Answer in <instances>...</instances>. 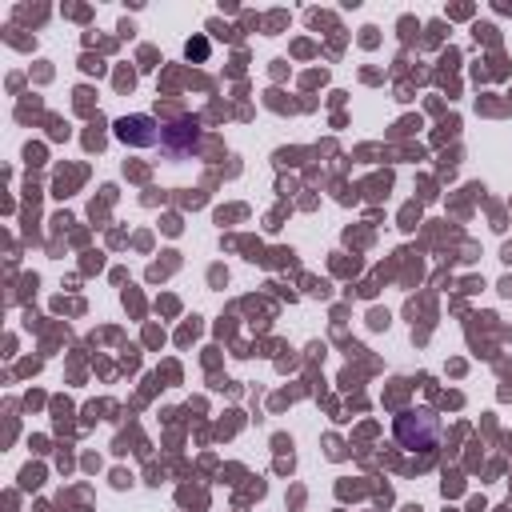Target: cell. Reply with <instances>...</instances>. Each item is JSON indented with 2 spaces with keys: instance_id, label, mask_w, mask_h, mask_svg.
Segmentation results:
<instances>
[{
  "instance_id": "1",
  "label": "cell",
  "mask_w": 512,
  "mask_h": 512,
  "mask_svg": "<svg viewBox=\"0 0 512 512\" xmlns=\"http://www.w3.org/2000/svg\"><path fill=\"white\" fill-rule=\"evenodd\" d=\"M396 440L408 452H432L440 440V416L432 408H408L396 416Z\"/></svg>"
}]
</instances>
